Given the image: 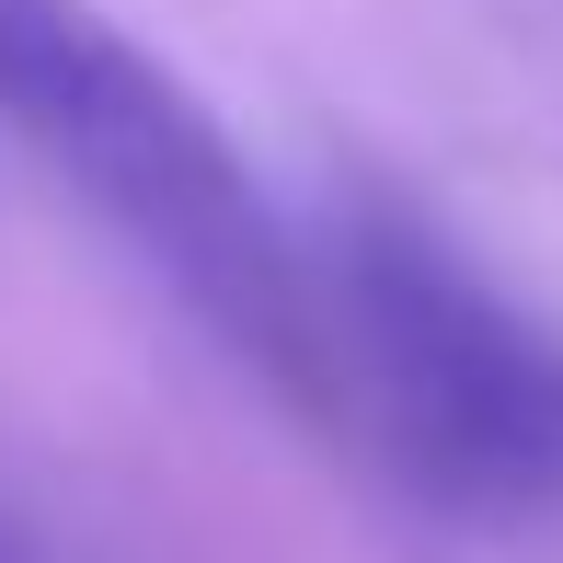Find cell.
I'll return each mask as SVG.
<instances>
[{
    "label": "cell",
    "mask_w": 563,
    "mask_h": 563,
    "mask_svg": "<svg viewBox=\"0 0 563 563\" xmlns=\"http://www.w3.org/2000/svg\"><path fill=\"white\" fill-rule=\"evenodd\" d=\"M0 115L173 276L196 322H219L242 368H265L311 415L345 402L334 322H322V288L299 265L288 219L265 208L242 150L150 46H126L81 0H0Z\"/></svg>",
    "instance_id": "obj_1"
},
{
    "label": "cell",
    "mask_w": 563,
    "mask_h": 563,
    "mask_svg": "<svg viewBox=\"0 0 563 563\" xmlns=\"http://www.w3.org/2000/svg\"><path fill=\"white\" fill-rule=\"evenodd\" d=\"M334 379L379 415V449L449 518H541L563 506V356L518 334L495 288L426 219L356 196L334 219Z\"/></svg>",
    "instance_id": "obj_2"
}]
</instances>
